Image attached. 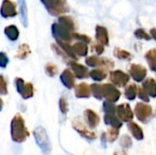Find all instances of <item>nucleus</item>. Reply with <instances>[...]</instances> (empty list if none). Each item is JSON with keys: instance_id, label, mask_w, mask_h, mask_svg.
Returning a JSON list of instances; mask_svg holds the SVG:
<instances>
[{"instance_id": "19", "label": "nucleus", "mask_w": 156, "mask_h": 155, "mask_svg": "<svg viewBox=\"0 0 156 155\" xmlns=\"http://www.w3.org/2000/svg\"><path fill=\"white\" fill-rule=\"evenodd\" d=\"M58 23L62 26L63 27H65L66 29H68L70 32H75V30L77 29V26L75 24L74 19L69 16H58Z\"/></svg>"}, {"instance_id": "20", "label": "nucleus", "mask_w": 156, "mask_h": 155, "mask_svg": "<svg viewBox=\"0 0 156 155\" xmlns=\"http://www.w3.org/2000/svg\"><path fill=\"white\" fill-rule=\"evenodd\" d=\"M20 13V21L24 27H27L28 26V9L26 0H17Z\"/></svg>"}, {"instance_id": "2", "label": "nucleus", "mask_w": 156, "mask_h": 155, "mask_svg": "<svg viewBox=\"0 0 156 155\" xmlns=\"http://www.w3.org/2000/svg\"><path fill=\"white\" fill-rule=\"evenodd\" d=\"M46 7L49 15L53 16H60L64 13L69 11L67 0H40Z\"/></svg>"}, {"instance_id": "4", "label": "nucleus", "mask_w": 156, "mask_h": 155, "mask_svg": "<svg viewBox=\"0 0 156 155\" xmlns=\"http://www.w3.org/2000/svg\"><path fill=\"white\" fill-rule=\"evenodd\" d=\"M134 113L137 119L143 123H148L154 116V111L152 106L142 102H139L135 105Z\"/></svg>"}, {"instance_id": "29", "label": "nucleus", "mask_w": 156, "mask_h": 155, "mask_svg": "<svg viewBox=\"0 0 156 155\" xmlns=\"http://www.w3.org/2000/svg\"><path fill=\"white\" fill-rule=\"evenodd\" d=\"M30 48L27 43H23L18 47L16 58H19V59H25L27 58V56L30 54Z\"/></svg>"}, {"instance_id": "25", "label": "nucleus", "mask_w": 156, "mask_h": 155, "mask_svg": "<svg viewBox=\"0 0 156 155\" xmlns=\"http://www.w3.org/2000/svg\"><path fill=\"white\" fill-rule=\"evenodd\" d=\"M5 35L7 37V38L11 41H16L17 40L19 37V30L15 25H10L5 27L4 29Z\"/></svg>"}, {"instance_id": "9", "label": "nucleus", "mask_w": 156, "mask_h": 155, "mask_svg": "<svg viewBox=\"0 0 156 155\" xmlns=\"http://www.w3.org/2000/svg\"><path fill=\"white\" fill-rule=\"evenodd\" d=\"M102 94L106 101H110L112 103L117 102L121 97V91L113 84L111 83L102 84Z\"/></svg>"}, {"instance_id": "7", "label": "nucleus", "mask_w": 156, "mask_h": 155, "mask_svg": "<svg viewBox=\"0 0 156 155\" xmlns=\"http://www.w3.org/2000/svg\"><path fill=\"white\" fill-rule=\"evenodd\" d=\"M85 62L87 66L91 67V68L101 67L107 70L112 69L114 68V62L112 60L108 59V58H99L98 56H90L86 58Z\"/></svg>"}, {"instance_id": "13", "label": "nucleus", "mask_w": 156, "mask_h": 155, "mask_svg": "<svg viewBox=\"0 0 156 155\" xmlns=\"http://www.w3.org/2000/svg\"><path fill=\"white\" fill-rule=\"evenodd\" d=\"M0 13L2 17L4 18L15 17L17 15L16 5L11 0H3Z\"/></svg>"}, {"instance_id": "46", "label": "nucleus", "mask_w": 156, "mask_h": 155, "mask_svg": "<svg viewBox=\"0 0 156 155\" xmlns=\"http://www.w3.org/2000/svg\"><path fill=\"white\" fill-rule=\"evenodd\" d=\"M112 155H128L127 154V153L125 152V151H117V152H115Z\"/></svg>"}, {"instance_id": "33", "label": "nucleus", "mask_w": 156, "mask_h": 155, "mask_svg": "<svg viewBox=\"0 0 156 155\" xmlns=\"http://www.w3.org/2000/svg\"><path fill=\"white\" fill-rule=\"evenodd\" d=\"M134 36L138 39H144V40H151L153 37L150 34H148L144 28H137L134 31Z\"/></svg>"}, {"instance_id": "39", "label": "nucleus", "mask_w": 156, "mask_h": 155, "mask_svg": "<svg viewBox=\"0 0 156 155\" xmlns=\"http://www.w3.org/2000/svg\"><path fill=\"white\" fill-rule=\"evenodd\" d=\"M0 93H1V95H6L8 93L7 83H6L3 75L0 77Z\"/></svg>"}, {"instance_id": "27", "label": "nucleus", "mask_w": 156, "mask_h": 155, "mask_svg": "<svg viewBox=\"0 0 156 155\" xmlns=\"http://www.w3.org/2000/svg\"><path fill=\"white\" fill-rule=\"evenodd\" d=\"M144 58L147 60L150 69L152 71L156 72V48H152L148 50L146 54L144 55Z\"/></svg>"}, {"instance_id": "21", "label": "nucleus", "mask_w": 156, "mask_h": 155, "mask_svg": "<svg viewBox=\"0 0 156 155\" xmlns=\"http://www.w3.org/2000/svg\"><path fill=\"white\" fill-rule=\"evenodd\" d=\"M142 88L149 95V97L156 98V81L154 79H153V78L146 79L144 81Z\"/></svg>"}, {"instance_id": "40", "label": "nucleus", "mask_w": 156, "mask_h": 155, "mask_svg": "<svg viewBox=\"0 0 156 155\" xmlns=\"http://www.w3.org/2000/svg\"><path fill=\"white\" fill-rule=\"evenodd\" d=\"M58 106H59V110L63 114H67V112L69 111V105L67 100L64 98H60L59 101H58Z\"/></svg>"}, {"instance_id": "23", "label": "nucleus", "mask_w": 156, "mask_h": 155, "mask_svg": "<svg viewBox=\"0 0 156 155\" xmlns=\"http://www.w3.org/2000/svg\"><path fill=\"white\" fill-rule=\"evenodd\" d=\"M127 128H128L129 132L132 133V135H133L136 140L142 141V140L144 139V131H143V129H142L137 123L131 122L128 123Z\"/></svg>"}, {"instance_id": "5", "label": "nucleus", "mask_w": 156, "mask_h": 155, "mask_svg": "<svg viewBox=\"0 0 156 155\" xmlns=\"http://www.w3.org/2000/svg\"><path fill=\"white\" fill-rule=\"evenodd\" d=\"M51 33L56 41H64L70 43L73 39V33L60 26L58 23H53L51 26Z\"/></svg>"}, {"instance_id": "28", "label": "nucleus", "mask_w": 156, "mask_h": 155, "mask_svg": "<svg viewBox=\"0 0 156 155\" xmlns=\"http://www.w3.org/2000/svg\"><path fill=\"white\" fill-rule=\"evenodd\" d=\"M124 96L129 100H134L138 96V87L134 83L129 84L124 90Z\"/></svg>"}, {"instance_id": "11", "label": "nucleus", "mask_w": 156, "mask_h": 155, "mask_svg": "<svg viewBox=\"0 0 156 155\" xmlns=\"http://www.w3.org/2000/svg\"><path fill=\"white\" fill-rule=\"evenodd\" d=\"M116 113L119 119L124 122L129 123L133 119V111H132V108L128 103H122L118 105Z\"/></svg>"}, {"instance_id": "45", "label": "nucleus", "mask_w": 156, "mask_h": 155, "mask_svg": "<svg viewBox=\"0 0 156 155\" xmlns=\"http://www.w3.org/2000/svg\"><path fill=\"white\" fill-rule=\"evenodd\" d=\"M150 35L152 36V37H153L154 39H155L156 40V28H152V29L150 30Z\"/></svg>"}, {"instance_id": "15", "label": "nucleus", "mask_w": 156, "mask_h": 155, "mask_svg": "<svg viewBox=\"0 0 156 155\" xmlns=\"http://www.w3.org/2000/svg\"><path fill=\"white\" fill-rule=\"evenodd\" d=\"M95 32H96L95 37H96L97 42H99L100 44H101L103 46H109L110 39H109L108 29L103 26L98 25V26H96Z\"/></svg>"}, {"instance_id": "17", "label": "nucleus", "mask_w": 156, "mask_h": 155, "mask_svg": "<svg viewBox=\"0 0 156 155\" xmlns=\"http://www.w3.org/2000/svg\"><path fill=\"white\" fill-rule=\"evenodd\" d=\"M60 80L62 84L69 90L73 89L75 86V76L73 72L69 69L63 70V72L60 74Z\"/></svg>"}, {"instance_id": "26", "label": "nucleus", "mask_w": 156, "mask_h": 155, "mask_svg": "<svg viewBox=\"0 0 156 155\" xmlns=\"http://www.w3.org/2000/svg\"><path fill=\"white\" fill-rule=\"evenodd\" d=\"M57 44L64 50V52L68 55L69 58H70L73 59L74 61H75V60H78V56L75 54V52H74V50H73V47L70 46L69 43L64 42V41H57Z\"/></svg>"}, {"instance_id": "32", "label": "nucleus", "mask_w": 156, "mask_h": 155, "mask_svg": "<svg viewBox=\"0 0 156 155\" xmlns=\"http://www.w3.org/2000/svg\"><path fill=\"white\" fill-rule=\"evenodd\" d=\"M90 90H91V93H92L94 98H96L99 100H101L103 99L102 85L98 84V83H93L90 85Z\"/></svg>"}, {"instance_id": "35", "label": "nucleus", "mask_w": 156, "mask_h": 155, "mask_svg": "<svg viewBox=\"0 0 156 155\" xmlns=\"http://www.w3.org/2000/svg\"><path fill=\"white\" fill-rule=\"evenodd\" d=\"M106 135H107L108 142L113 143V142H115L117 140V138L119 136V130L115 129V128H111V129H109L107 131Z\"/></svg>"}, {"instance_id": "43", "label": "nucleus", "mask_w": 156, "mask_h": 155, "mask_svg": "<svg viewBox=\"0 0 156 155\" xmlns=\"http://www.w3.org/2000/svg\"><path fill=\"white\" fill-rule=\"evenodd\" d=\"M8 62H9V59H8L7 55L5 52H1L0 53V66H1V68L5 69L6 67V65L8 64Z\"/></svg>"}, {"instance_id": "12", "label": "nucleus", "mask_w": 156, "mask_h": 155, "mask_svg": "<svg viewBox=\"0 0 156 155\" xmlns=\"http://www.w3.org/2000/svg\"><path fill=\"white\" fill-rule=\"evenodd\" d=\"M129 73L136 82H142L146 78L147 69L142 65L132 64L129 66Z\"/></svg>"}, {"instance_id": "34", "label": "nucleus", "mask_w": 156, "mask_h": 155, "mask_svg": "<svg viewBox=\"0 0 156 155\" xmlns=\"http://www.w3.org/2000/svg\"><path fill=\"white\" fill-rule=\"evenodd\" d=\"M102 109L105 114H115L117 111V107L110 101H104L102 104Z\"/></svg>"}, {"instance_id": "16", "label": "nucleus", "mask_w": 156, "mask_h": 155, "mask_svg": "<svg viewBox=\"0 0 156 155\" xmlns=\"http://www.w3.org/2000/svg\"><path fill=\"white\" fill-rule=\"evenodd\" d=\"M84 119H85V122L88 124L89 128H90V129L96 128L100 124V121H101L99 115L95 111H93L92 110H90V109H88L84 111Z\"/></svg>"}, {"instance_id": "10", "label": "nucleus", "mask_w": 156, "mask_h": 155, "mask_svg": "<svg viewBox=\"0 0 156 155\" xmlns=\"http://www.w3.org/2000/svg\"><path fill=\"white\" fill-rule=\"evenodd\" d=\"M110 81L117 87H124L130 80V76L122 70H114L110 72Z\"/></svg>"}, {"instance_id": "24", "label": "nucleus", "mask_w": 156, "mask_h": 155, "mask_svg": "<svg viewBox=\"0 0 156 155\" xmlns=\"http://www.w3.org/2000/svg\"><path fill=\"white\" fill-rule=\"evenodd\" d=\"M72 47H73V50H74L75 54L78 57H86L88 55V51H89L88 44H86L84 42L78 41L75 44H73Z\"/></svg>"}, {"instance_id": "18", "label": "nucleus", "mask_w": 156, "mask_h": 155, "mask_svg": "<svg viewBox=\"0 0 156 155\" xmlns=\"http://www.w3.org/2000/svg\"><path fill=\"white\" fill-rule=\"evenodd\" d=\"M90 85H88L85 82L80 83L75 87V96L78 99H88L90 97Z\"/></svg>"}, {"instance_id": "31", "label": "nucleus", "mask_w": 156, "mask_h": 155, "mask_svg": "<svg viewBox=\"0 0 156 155\" xmlns=\"http://www.w3.org/2000/svg\"><path fill=\"white\" fill-rule=\"evenodd\" d=\"M90 77L95 81H101V80H103L104 79H106L107 73H106L105 69H92L91 71H90Z\"/></svg>"}, {"instance_id": "41", "label": "nucleus", "mask_w": 156, "mask_h": 155, "mask_svg": "<svg viewBox=\"0 0 156 155\" xmlns=\"http://www.w3.org/2000/svg\"><path fill=\"white\" fill-rule=\"evenodd\" d=\"M91 49L93 52H96L97 55H101L103 52H104V46L100 44L99 42H96V43H93L92 46H91Z\"/></svg>"}, {"instance_id": "37", "label": "nucleus", "mask_w": 156, "mask_h": 155, "mask_svg": "<svg viewBox=\"0 0 156 155\" xmlns=\"http://www.w3.org/2000/svg\"><path fill=\"white\" fill-rule=\"evenodd\" d=\"M73 39H77V40H79L80 42H84L86 44H89L91 42V38L89 36L84 35V34H80L77 32L73 33Z\"/></svg>"}, {"instance_id": "47", "label": "nucleus", "mask_w": 156, "mask_h": 155, "mask_svg": "<svg viewBox=\"0 0 156 155\" xmlns=\"http://www.w3.org/2000/svg\"><path fill=\"white\" fill-rule=\"evenodd\" d=\"M69 155H71V154H69Z\"/></svg>"}, {"instance_id": "44", "label": "nucleus", "mask_w": 156, "mask_h": 155, "mask_svg": "<svg viewBox=\"0 0 156 155\" xmlns=\"http://www.w3.org/2000/svg\"><path fill=\"white\" fill-rule=\"evenodd\" d=\"M101 144L104 148H106V143L108 142V139H107V135H106V132H103L101 134Z\"/></svg>"}, {"instance_id": "14", "label": "nucleus", "mask_w": 156, "mask_h": 155, "mask_svg": "<svg viewBox=\"0 0 156 155\" xmlns=\"http://www.w3.org/2000/svg\"><path fill=\"white\" fill-rule=\"evenodd\" d=\"M69 65L74 76L77 79H86L90 76V71L88 70V69L85 66L79 64V63L75 62L74 60L69 61Z\"/></svg>"}, {"instance_id": "38", "label": "nucleus", "mask_w": 156, "mask_h": 155, "mask_svg": "<svg viewBox=\"0 0 156 155\" xmlns=\"http://www.w3.org/2000/svg\"><path fill=\"white\" fill-rule=\"evenodd\" d=\"M120 145L122 147V148H130L132 145H133V142H132V139L129 135H123L122 138H121V141H120Z\"/></svg>"}, {"instance_id": "30", "label": "nucleus", "mask_w": 156, "mask_h": 155, "mask_svg": "<svg viewBox=\"0 0 156 155\" xmlns=\"http://www.w3.org/2000/svg\"><path fill=\"white\" fill-rule=\"evenodd\" d=\"M113 55L117 58H119V59H121V60H131L132 59V58H133V55L129 52V51H127V50H124V49H122V48H114V50H113Z\"/></svg>"}, {"instance_id": "42", "label": "nucleus", "mask_w": 156, "mask_h": 155, "mask_svg": "<svg viewBox=\"0 0 156 155\" xmlns=\"http://www.w3.org/2000/svg\"><path fill=\"white\" fill-rule=\"evenodd\" d=\"M138 97L142 100H144V101H145V102H149L150 101V97H149V95L144 91V90L143 89V88H138Z\"/></svg>"}, {"instance_id": "3", "label": "nucleus", "mask_w": 156, "mask_h": 155, "mask_svg": "<svg viewBox=\"0 0 156 155\" xmlns=\"http://www.w3.org/2000/svg\"><path fill=\"white\" fill-rule=\"evenodd\" d=\"M33 135L35 137L37 144L41 149L42 153L46 155L48 154L51 152V143L46 130L43 127L38 126L34 130Z\"/></svg>"}, {"instance_id": "6", "label": "nucleus", "mask_w": 156, "mask_h": 155, "mask_svg": "<svg viewBox=\"0 0 156 155\" xmlns=\"http://www.w3.org/2000/svg\"><path fill=\"white\" fill-rule=\"evenodd\" d=\"M15 84L16 87L17 92L21 95L24 100H27L33 97L34 95V87L30 82L26 83L22 78H16Z\"/></svg>"}, {"instance_id": "36", "label": "nucleus", "mask_w": 156, "mask_h": 155, "mask_svg": "<svg viewBox=\"0 0 156 155\" xmlns=\"http://www.w3.org/2000/svg\"><path fill=\"white\" fill-rule=\"evenodd\" d=\"M45 72L48 77H54L58 73V68L53 63H48L45 67Z\"/></svg>"}, {"instance_id": "8", "label": "nucleus", "mask_w": 156, "mask_h": 155, "mask_svg": "<svg viewBox=\"0 0 156 155\" xmlns=\"http://www.w3.org/2000/svg\"><path fill=\"white\" fill-rule=\"evenodd\" d=\"M72 127L73 129L83 138L89 140V141H93L97 139V134L90 131L81 121H80L79 119H75L74 121H72Z\"/></svg>"}, {"instance_id": "1", "label": "nucleus", "mask_w": 156, "mask_h": 155, "mask_svg": "<svg viewBox=\"0 0 156 155\" xmlns=\"http://www.w3.org/2000/svg\"><path fill=\"white\" fill-rule=\"evenodd\" d=\"M10 133L12 140L17 143H24L29 136V132L26 127L25 120L19 113L16 114L11 121Z\"/></svg>"}, {"instance_id": "22", "label": "nucleus", "mask_w": 156, "mask_h": 155, "mask_svg": "<svg viewBox=\"0 0 156 155\" xmlns=\"http://www.w3.org/2000/svg\"><path fill=\"white\" fill-rule=\"evenodd\" d=\"M103 120H104V123L106 125L112 126V128H115L119 130L122 126V122L119 119L118 116H116V114H105Z\"/></svg>"}]
</instances>
